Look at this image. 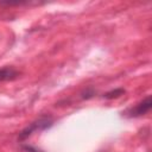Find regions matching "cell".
Wrapping results in <instances>:
<instances>
[{
  "mask_svg": "<svg viewBox=\"0 0 152 152\" xmlns=\"http://www.w3.org/2000/svg\"><path fill=\"white\" fill-rule=\"evenodd\" d=\"M53 125V119L50 115H42L34 121H32L30 125H27L18 135V141H24L28 139L34 132H40L50 128Z\"/></svg>",
  "mask_w": 152,
  "mask_h": 152,
  "instance_id": "cell-1",
  "label": "cell"
},
{
  "mask_svg": "<svg viewBox=\"0 0 152 152\" xmlns=\"http://www.w3.org/2000/svg\"><path fill=\"white\" fill-rule=\"evenodd\" d=\"M151 108H152V97H151V95H147L145 99L139 101L137 104H134L133 107H131L127 110H125L122 113V115L125 118H129V119L139 118V116H142L146 113H148Z\"/></svg>",
  "mask_w": 152,
  "mask_h": 152,
  "instance_id": "cell-2",
  "label": "cell"
},
{
  "mask_svg": "<svg viewBox=\"0 0 152 152\" xmlns=\"http://www.w3.org/2000/svg\"><path fill=\"white\" fill-rule=\"evenodd\" d=\"M20 76V72L12 65H6L0 68V82L14 81Z\"/></svg>",
  "mask_w": 152,
  "mask_h": 152,
  "instance_id": "cell-3",
  "label": "cell"
},
{
  "mask_svg": "<svg viewBox=\"0 0 152 152\" xmlns=\"http://www.w3.org/2000/svg\"><path fill=\"white\" fill-rule=\"evenodd\" d=\"M126 93V90L124 88H115V89H112L107 93L103 94V97L107 99V100H113V99H118L120 97L121 95H124Z\"/></svg>",
  "mask_w": 152,
  "mask_h": 152,
  "instance_id": "cell-4",
  "label": "cell"
},
{
  "mask_svg": "<svg viewBox=\"0 0 152 152\" xmlns=\"http://www.w3.org/2000/svg\"><path fill=\"white\" fill-rule=\"evenodd\" d=\"M95 94H96V90H95L93 87H88V88H86V89L81 93V97H82L83 100H89V99H91Z\"/></svg>",
  "mask_w": 152,
  "mask_h": 152,
  "instance_id": "cell-5",
  "label": "cell"
},
{
  "mask_svg": "<svg viewBox=\"0 0 152 152\" xmlns=\"http://www.w3.org/2000/svg\"><path fill=\"white\" fill-rule=\"evenodd\" d=\"M21 148H23L24 151H26V152H43V151H40V150H37L36 147H33V146H30V145H23V146H21Z\"/></svg>",
  "mask_w": 152,
  "mask_h": 152,
  "instance_id": "cell-6",
  "label": "cell"
}]
</instances>
